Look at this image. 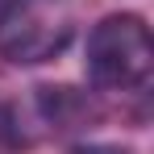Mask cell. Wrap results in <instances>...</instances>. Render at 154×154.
Masks as SVG:
<instances>
[{
	"label": "cell",
	"instance_id": "cell-1",
	"mask_svg": "<svg viewBox=\"0 0 154 154\" xmlns=\"http://www.w3.org/2000/svg\"><path fill=\"white\" fill-rule=\"evenodd\" d=\"M83 71L100 92H146L154 75L150 25L137 13H112L96 21L83 46Z\"/></svg>",
	"mask_w": 154,
	"mask_h": 154
},
{
	"label": "cell",
	"instance_id": "cell-2",
	"mask_svg": "<svg viewBox=\"0 0 154 154\" xmlns=\"http://www.w3.org/2000/svg\"><path fill=\"white\" fill-rule=\"evenodd\" d=\"M75 38L71 0H8L0 8V54L17 67L50 63Z\"/></svg>",
	"mask_w": 154,
	"mask_h": 154
},
{
	"label": "cell",
	"instance_id": "cell-3",
	"mask_svg": "<svg viewBox=\"0 0 154 154\" xmlns=\"http://www.w3.org/2000/svg\"><path fill=\"white\" fill-rule=\"evenodd\" d=\"M38 112L54 129H88V125H96V117H100L96 100L88 92H79V88H67V83L38 88Z\"/></svg>",
	"mask_w": 154,
	"mask_h": 154
},
{
	"label": "cell",
	"instance_id": "cell-4",
	"mask_svg": "<svg viewBox=\"0 0 154 154\" xmlns=\"http://www.w3.org/2000/svg\"><path fill=\"white\" fill-rule=\"evenodd\" d=\"M29 142H33V133L25 129L21 112H17L13 104L0 100V146H4V150H25Z\"/></svg>",
	"mask_w": 154,
	"mask_h": 154
},
{
	"label": "cell",
	"instance_id": "cell-5",
	"mask_svg": "<svg viewBox=\"0 0 154 154\" xmlns=\"http://www.w3.org/2000/svg\"><path fill=\"white\" fill-rule=\"evenodd\" d=\"M71 154H129L125 146H112V142H75Z\"/></svg>",
	"mask_w": 154,
	"mask_h": 154
}]
</instances>
